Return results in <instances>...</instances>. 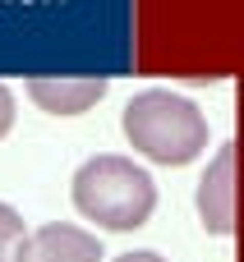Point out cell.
Wrapping results in <instances>:
<instances>
[{"instance_id": "cell-1", "label": "cell", "mask_w": 244, "mask_h": 262, "mask_svg": "<svg viewBox=\"0 0 244 262\" xmlns=\"http://www.w3.org/2000/svg\"><path fill=\"white\" fill-rule=\"evenodd\" d=\"M69 198H74V207H78L83 221H92L101 230H115V235L148 226V216L157 212V184H152V175L138 161L120 157V152L88 157L74 170V180H69Z\"/></svg>"}, {"instance_id": "cell-6", "label": "cell", "mask_w": 244, "mask_h": 262, "mask_svg": "<svg viewBox=\"0 0 244 262\" xmlns=\"http://www.w3.org/2000/svg\"><path fill=\"white\" fill-rule=\"evenodd\" d=\"M23 235H28V230H23V216H18L9 203H0V262H14V249H18Z\"/></svg>"}, {"instance_id": "cell-3", "label": "cell", "mask_w": 244, "mask_h": 262, "mask_svg": "<svg viewBox=\"0 0 244 262\" xmlns=\"http://www.w3.org/2000/svg\"><path fill=\"white\" fill-rule=\"evenodd\" d=\"M194 207H198V221H203L208 235L226 239L235 230V147L231 143L208 161V170L198 180V193H194Z\"/></svg>"}, {"instance_id": "cell-2", "label": "cell", "mask_w": 244, "mask_h": 262, "mask_svg": "<svg viewBox=\"0 0 244 262\" xmlns=\"http://www.w3.org/2000/svg\"><path fill=\"white\" fill-rule=\"evenodd\" d=\"M120 129L134 152H143L157 166H189L208 152V115L166 88L134 92L120 111Z\"/></svg>"}, {"instance_id": "cell-5", "label": "cell", "mask_w": 244, "mask_h": 262, "mask_svg": "<svg viewBox=\"0 0 244 262\" xmlns=\"http://www.w3.org/2000/svg\"><path fill=\"white\" fill-rule=\"evenodd\" d=\"M111 92V78H55V74H37L28 78V97L46 111V115H83L88 106H97Z\"/></svg>"}, {"instance_id": "cell-4", "label": "cell", "mask_w": 244, "mask_h": 262, "mask_svg": "<svg viewBox=\"0 0 244 262\" xmlns=\"http://www.w3.org/2000/svg\"><path fill=\"white\" fill-rule=\"evenodd\" d=\"M14 262H101V239L83 226H37L18 239Z\"/></svg>"}, {"instance_id": "cell-8", "label": "cell", "mask_w": 244, "mask_h": 262, "mask_svg": "<svg viewBox=\"0 0 244 262\" xmlns=\"http://www.w3.org/2000/svg\"><path fill=\"white\" fill-rule=\"evenodd\" d=\"M115 262H166L161 253H152V249H134V253H120Z\"/></svg>"}, {"instance_id": "cell-7", "label": "cell", "mask_w": 244, "mask_h": 262, "mask_svg": "<svg viewBox=\"0 0 244 262\" xmlns=\"http://www.w3.org/2000/svg\"><path fill=\"white\" fill-rule=\"evenodd\" d=\"M9 129H14V92L0 83V138H5Z\"/></svg>"}]
</instances>
